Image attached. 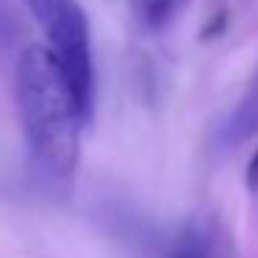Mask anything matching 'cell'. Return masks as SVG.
I'll use <instances>...</instances> for the list:
<instances>
[{"label":"cell","instance_id":"1","mask_svg":"<svg viewBox=\"0 0 258 258\" xmlns=\"http://www.w3.org/2000/svg\"><path fill=\"white\" fill-rule=\"evenodd\" d=\"M14 92L34 178L47 189L70 186L81 158V128L89 119L47 47L34 45L20 56Z\"/></svg>","mask_w":258,"mask_h":258},{"label":"cell","instance_id":"2","mask_svg":"<svg viewBox=\"0 0 258 258\" xmlns=\"http://www.w3.org/2000/svg\"><path fill=\"white\" fill-rule=\"evenodd\" d=\"M31 17L47 36V53L70 81L86 119L95 111V58L89 20L78 0H23Z\"/></svg>","mask_w":258,"mask_h":258},{"label":"cell","instance_id":"3","mask_svg":"<svg viewBox=\"0 0 258 258\" xmlns=\"http://www.w3.org/2000/svg\"><path fill=\"white\" fill-rule=\"evenodd\" d=\"M167 258H233V247L222 225L203 214L178 233Z\"/></svg>","mask_w":258,"mask_h":258},{"label":"cell","instance_id":"4","mask_svg":"<svg viewBox=\"0 0 258 258\" xmlns=\"http://www.w3.org/2000/svg\"><path fill=\"white\" fill-rule=\"evenodd\" d=\"M258 134V75L252 78L250 89L239 100V106L230 111V117L219 125V147L230 150Z\"/></svg>","mask_w":258,"mask_h":258},{"label":"cell","instance_id":"5","mask_svg":"<svg viewBox=\"0 0 258 258\" xmlns=\"http://www.w3.org/2000/svg\"><path fill=\"white\" fill-rule=\"evenodd\" d=\"M191 0H131V12L145 28L158 31L169 25Z\"/></svg>","mask_w":258,"mask_h":258},{"label":"cell","instance_id":"6","mask_svg":"<svg viewBox=\"0 0 258 258\" xmlns=\"http://www.w3.org/2000/svg\"><path fill=\"white\" fill-rule=\"evenodd\" d=\"M247 186H250V189H258V150H255V156L250 158V167H247Z\"/></svg>","mask_w":258,"mask_h":258},{"label":"cell","instance_id":"7","mask_svg":"<svg viewBox=\"0 0 258 258\" xmlns=\"http://www.w3.org/2000/svg\"><path fill=\"white\" fill-rule=\"evenodd\" d=\"M0 9H3V0H0ZM0 20H3V14H0Z\"/></svg>","mask_w":258,"mask_h":258}]
</instances>
